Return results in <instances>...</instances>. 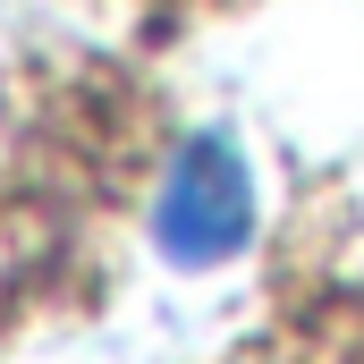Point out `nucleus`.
Returning a JSON list of instances; mask_svg holds the SVG:
<instances>
[{"mask_svg": "<svg viewBox=\"0 0 364 364\" xmlns=\"http://www.w3.org/2000/svg\"><path fill=\"white\" fill-rule=\"evenodd\" d=\"M246 237H255V170H246V153H237L229 127H203V136H186L178 161L161 170L153 246H161L178 272H212V263H229Z\"/></svg>", "mask_w": 364, "mask_h": 364, "instance_id": "obj_1", "label": "nucleus"}]
</instances>
